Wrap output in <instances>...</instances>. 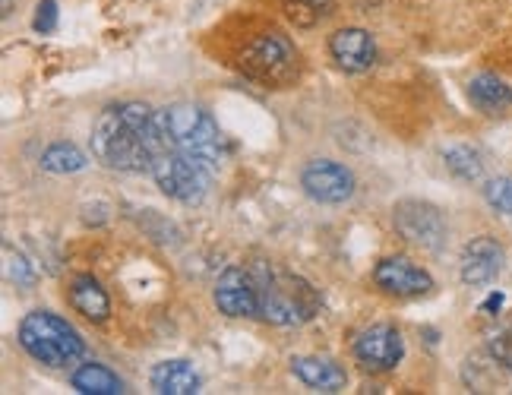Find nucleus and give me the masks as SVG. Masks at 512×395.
Wrapping results in <instances>:
<instances>
[{
    "mask_svg": "<svg viewBox=\"0 0 512 395\" xmlns=\"http://www.w3.org/2000/svg\"><path fill=\"white\" fill-rule=\"evenodd\" d=\"M468 98L484 114H503L512 108V86L497 73H478L468 83Z\"/></svg>",
    "mask_w": 512,
    "mask_h": 395,
    "instance_id": "17",
    "label": "nucleus"
},
{
    "mask_svg": "<svg viewBox=\"0 0 512 395\" xmlns=\"http://www.w3.org/2000/svg\"><path fill=\"white\" fill-rule=\"evenodd\" d=\"M373 285L389 298H421L433 288V279L427 269L415 266L405 256H386L373 269Z\"/></svg>",
    "mask_w": 512,
    "mask_h": 395,
    "instance_id": "11",
    "label": "nucleus"
},
{
    "mask_svg": "<svg viewBox=\"0 0 512 395\" xmlns=\"http://www.w3.org/2000/svg\"><path fill=\"white\" fill-rule=\"evenodd\" d=\"M70 383H73L76 392H83V395H121V392H127L124 389V380L117 377L111 367L95 364V361L76 367Z\"/></svg>",
    "mask_w": 512,
    "mask_h": 395,
    "instance_id": "18",
    "label": "nucleus"
},
{
    "mask_svg": "<svg viewBox=\"0 0 512 395\" xmlns=\"http://www.w3.org/2000/svg\"><path fill=\"white\" fill-rule=\"evenodd\" d=\"M155 124H159L165 149L184 152L212 174H219L225 158V136L206 108L193 102H174L155 111Z\"/></svg>",
    "mask_w": 512,
    "mask_h": 395,
    "instance_id": "2",
    "label": "nucleus"
},
{
    "mask_svg": "<svg viewBox=\"0 0 512 395\" xmlns=\"http://www.w3.org/2000/svg\"><path fill=\"white\" fill-rule=\"evenodd\" d=\"M301 187L310 200L326 206H342L354 196V174L332 158H313L301 171Z\"/></svg>",
    "mask_w": 512,
    "mask_h": 395,
    "instance_id": "8",
    "label": "nucleus"
},
{
    "mask_svg": "<svg viewBox=\"0 0 512 395\" xmlns=\"http://www.w3.org/2000/svg\"><path fill=\"white\" fill-rule=\"evenodd\" d=\"M32 29L38 35H51L57 29V0H38L35 7V19H32Z\"/></svg>",
    "mask_w": 512,
    "mask_h": 395,
    "instance_id": "25",
    "label": "nucleus"
},
{
    "mask_svg": "<svg viewBox=\"0 0 512 395\" xmlns=\"http://www.w3.org/2000/svg\"><path fill=\"white\" fill-rule=\"evenodd\" d=\"M4 275H7V282H13L16 288H32L38 282L35 266L13 247H4Z\"/></svg>",
    "mask_w": 512,
    "mask_h": 395,
    "instance_id": "22",
    "label": "nucleus"
},
{
    "mask_svg": "<svg viewBox=\"0 0 512 395\" xmlns=\"http://www.w3.org/2000/svg\"><path fill=\"white\" fill-rule=\"evenodd\" d=\"M487 354L494 358L509 377H512V323L497 329L494 335H490V342H487Z\"/></svg>",
    "mask_w": 512,
    "mask_h": 395,
    "instance_id": "24",
    "label": "nucleus"
},
{
    "mask_svg": "<svg viewBox=\"0 0 512 395\" xmlns=\"http://www.w3.org/2000/svg\"><path fill=\"white\" fill-rule=\"evenodd\" d=\"M149 383L159 395H196L203 386L200 373H196L193 364L184 358H171V361L155 364L149 373Z\"/></svg>",
    "mask_w": 512,
    "mask_h": 395,
    "instance_id": "15",
    "label": "nucleus"
},
{
    "mask_svg": "<svg viewBox=\"0 0 512 395\" xmlns=\"http://www.w3.org/2000/svg\"><path fill=\"white\" fill-rule=\"evenodd\" d=\"M70 304L76 313H83L92 323H105L111 313V298L102 288V282L92 279V275H76L70 285Z\"/></svg>",
    "mask_w": 512,
    "mask_h": 395,
    "instance_id": "16",
    "label": "nucleus"
},
{
    "mask_svg": "<svg viewBox=\"0 0 512 395\" xmlns=\"http://www.w3.org/2000/svg\"><path fill=\"white\" fill-rule=\"evenodd\" d=\"M244 70L256 83L282 89L298 76V48L282 32H263L244 51Z\"/></svg>",
    "mask_w": 512,
    "mask_h": 395,
    "instance_id": "6",
    "label": "nucleus"
},
{
    "mask_svg": "<svg viewBox=\"0 0 512 395\" xmlns=\"http://www.w3.org/2000/svg\"><path fill=\"white\" fill-rule=\"evenodd\" d=\"M354 358L370 373H389L396 370L405 358V339L396 326L377 323L364 329L358 339H354Z\"/></svg>",
    "mask_w": 512,
    "mask_h": 395,
    "instance_id": "9",
    "label": "nucleus"
},
{
    "mask_svg": "<svg viewBox=\"0 0 512 395\" xmlns=\"http://www.w3.org/2000/svg\"><path fill=\"white\" fill-rule=\"evenodd\" d=\"M19 345L45 367H70L86 354L83 335L76 332L64 316L51 310H32L19 323Z\"/></svg>",
    "mask_w": 512,
    "mask_h": 395,
    "instance_id": "4",
    "label": "nucleus"
},
{
    "mask_svg": "<svg viewBox=\"0 0 512 395\" xmlns=\"http://www.w3.org/2000/svg\"><path fill=\"white\" fill-rule=\"evenodd\" d=\"M484 200L512 222V177H490L484 184Z\"/></svg>",
    "mask_w": 512,
    "mask_h": 395,
    "instance_id": "23",
    "label": "nucleus"
},
{
    "mask_svg": "<svg viewBox=\"0 0 512 395\" xmlns=\"http://www.w3.org/2000/svg\"><path fill=\"white\" fill-rule=\"evenodd\" d=\"M86 165H89L86 152L76 149L73 143H51L42 152V168L51 171V174H76V171H83Z\"/></svg>",
    "mask_w": 512,
    "mask_h": 395,
    "instance_id": "20",
    "label": "nucleus"
},
{
    "mask_svg": "<svg viewBox=\"0 0 512 395\" xmlns=\"http://www.w3.org/2000/svg\"><path fill=\"white\" fill-rule=\"evenodd\" d=\"M282 4L285 16L301 29H313L332 13V0H282Z\"/></svg>",
    "mask_w": 512,
    "mask_h": 395,
    "instance_id": "21",
    "label": "nucleus"
},
{
    "mask_svg": "<svg viewBox=\"0 0 512 395\" xmlns=\"http://www.w3.org/2000/svg\"><path fill=\"white\" fill-rule=\"evenodd\" d=\"M392 225L405 237V241L418 244L424 250H440L449 237L446 215L424 200H402L392 209Z\"/></svg>",
    "mask_w": 512,
    "mask_h": 395,
    "instance_id": "7",
    "label": "nucleus"
},
{
    "mask_svg": "<svg viewBox=\"0 0 512 395\" xmlns=\"http://www.w3.org/2000/svg\"><path fill=\"white\" fill-rule=\"evenodd\" d=\"M162 149L155 111L143 102L108 105L92 127V155L111 171L149 174Z\"/></svg>",
    "mask_w": 512,
    "mask_h": 395,
    "instance_id": "1",
    "label": "nucleus"
},
{
    "mask_svg": "<svg viewBox=\"0 0 512 395\" xmlns=\"http://www.w3.org/2000/svg\"><path fill=\"white\" fill-rule=\"evenodd\" d=\"M503 263H506L503 247L494 241V237L484 234V237H475V241L465 244L462 263H459V275H462V282L468 288H484V285L500 279Z\"/></svg>",
    "mask_w": 512,
    "mask_h": 395,
    "instance_id": "12",
    "label": "nucleus"
},
{
    "mask_svg": "<svg viewBox=\"0 0 512 395\" xmlns=\"http://www.w3.org/2000/svg\"><path fill=\"white\" fill-rule=\"evenodd\" d=\"M443 162L452 174L459 177V181H468V184L484 181V162L471 146H449L443 152Z\"/></svg>",
    "mask_w": 512,
    "mask_h": 395,
    "instance_id": "19",
    "label": "nucleus"
},
{
    "mask_svg": "<svg viewBox=\"0 0 512 395\" xmlns=\"http://www.w3.org/2000/svg\"><path fill=\"white\" fill-rule=\"evenodd\" d=\"M329 54L345 73H364L377 64V42L367 29L348 26L329 38Z\"/></svg>",
    "mask_w": 512,
    "mask_h": 395,
    "instance_id": "13",
    "label": "nucleus"
},
{
    "mask_svg": "<svg viewBox=\"0 0 512 395\" xmlns=\"http://www.w3.org/2000/svg\"><path fill=\"white\" fill-rule=\"evenodd\" d=\"M212 301L231 320H250V316H260V285H256V275L247 269L231 266L219 275L212 291Z\"/></svg>",
    "mask_w": 512,
    "mask_h": 395,
    "instance_id": "10",
    "label": "nucleus"
},
{
    "mask_svg": "<svg viewBox=\"0 0 512 395\" xmlns=\"http://www.w3.org/2000/svg\"><path fill=\"white\" fill-rule=\"evenodd\" d=\"M253 275L260 285V320L272 326H304L320 313V291L301 275L279 266H263Z\"/></svg>",
    "mask_w": 512,
    "mask_h": 395,
    "instance_id": "3",
    "label": "nucleus"
},
{
    "mask_svg": "<svg viewBox=\"0 0 512 395\" xmlns=\"http://www.w3.org/2000/svg\"><path fill=\"white\" fill-rule=\"evenodd\" d=\"M149 174L155 177V184H159L165 196H171V200L184 206H200L209 193V181L215 177L206 165L196 162V158L174 152V149H162L155 155Z\"/></svg>",
    "mask_w": 512,
    "mask_h": 395,
    "instance_id": "5",
    "label": "nucleus"
},
{
    "mask_svg": "<svg viewBox=\"0 0 512 395\" xmlns=\"http://www.w3.org/2000/svg\"><path fill=\"white\" fill-rule=\"evenodd\" d=\"M500 307H503V294L497 291V294H490V298L484 301V307H481V310H484V313H497Z\"/></svg>",
    "mask_w": 512,
    "mask_h": 395,
    "instance_id": "26",
    "label": "nucleus"
},
{
    "mask_svg": "<svg viewBox=\"0 0 512 395\" xmlns=\"http://www.w3.org/2000/svg\"><path fill=\"white\" fill-rule=\"evenodd\" d=\"M291 373L304 386L317 392H342L348 386V373L342 364L332 358H317V354H304V358H291Z\"/></svg>",
    "mask_w": 512,
    "mask_h": 395,
    "instance_id": "14",
    "label": "nucleus"
}]
</instances>
